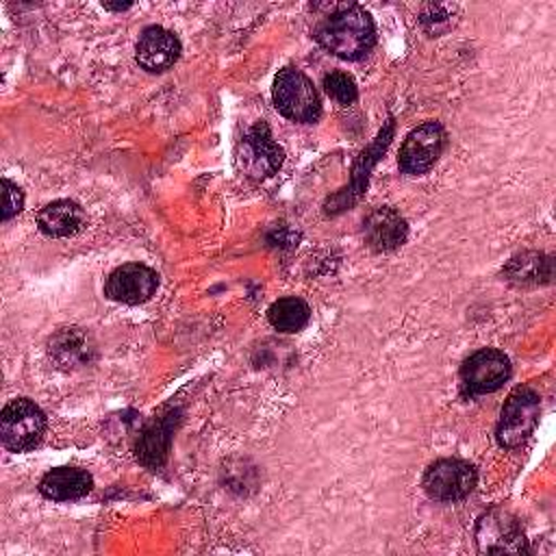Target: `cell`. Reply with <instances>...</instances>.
<instances>
[{
  "label": "cell",
  "instance_id": "6da1fadb",
  "mask_svg": "<svg viewBox=\"0 0 556 556\" xmlns=\"http://www.w3.org/2000/svg\"><path fill=\"white\" fill-rule=\"evenodd\" d=\"M315 39L321 48L339 59H361L376 41V26L371 15L358 4L334 7L315 26Z\"/></svg>",
  "mask_w": 556,
  "mask_h": 556
},
{
  "label": "cell",
  "instance_id": "7a4b0ae2",
  "mask_svg": "<svg viewBox=\"0 0 556 556\" xmlns=\"http://www.w3.org/2000/svg\"><path fill=\"white\" fill-rule=\"evenodd\" d=\"M271 96L276 109L293 122H315L321 113L319 96L313 83L300 70H280L274 78Z\"/></svg>",
  "mask_w": 556,
  "mask_h": 556
},
{
  "label": "cell",
  "instance_id": "3957f363",
  "mask_svg": "<svg viewBox=\"0 0 556 556\" xmlns=\"http://www.w3.org/2000/svg\"><path fill=\"white\" fill-rule=\"evenodd\" d=\"M46 430L43 410L28 397L11 400L0 415V439L11 452H24L33 447Z\"/></svg>",
  "mask_w": 556,
  "mask_h": 556
},
{
  "label": "cell",
  "instance_id": "277c9868",
  "mask_svg": "<svg viewBox=\"0 0 556 556\" xmlns=\"http://www.w3.org/2000/svg\"><path fill=\"white\" fill-rule=\"evenodd\" d=\"M539 393L530 387H517L502 406L497 421V441L502 447L521 445L539 421Z\"/></svg>",
  "mask_w": 556,
  "mask_h": 556
},
{
  "label": "cell",
  "instance_id": "5b68a950",
  "mask_svg": "<svg viewBox=\"0 0 556 556\" xmlns=\"http://www.w3.org/2000/svg\"><path fill=\"white\" fill-rule=\"evenodd\" d=\"M282 163V150L271 139L267 124H254L237 146V165L250 178H267Z\"/></svg>",
  "mask_w": 556,
  "mask_h": 556
},
{
  "label": "cell",
  "instance_id": "8992f818",
  "mask_svg": "<svg viewBox=\"0 0 556 556\" xmlns=\"http://www.w3.org/2000/svg\"><path fill=\"white\" fill-rule=\"evenodd\" d=\"M476 543L486 554H523L528 549L519 521L502 508H493L478 519Z\"/></svg>",
  "mask_w": 556,
  "mask_h": 556
},
{
  "label": "cell",
  "instance_id": "52a82bcc",
  "mask_svg": "<svg viewBox=\"0 0 556 556\" xmlns=\"http://www.w3.org/2000/svg\"><path fill=\"white\" fill-rule=\"evenodd\" d=\"M476 469L458 458H443L424 473V489L432 500L454 502L467 497L476 486Z\"/></svg>",
  "mask_w": 556,
  "mask_h": 556
},
{
  "label": "cell",
  "instance_id": "ba28073f",
  "mask_svg": "<svg viewBox=\"0 0 556 556\" xmlns=\"http://www.w3.org/2000/svg\"><path fill=\"white\" fill-rule=\"evenodd\" d=\"M445 146V130L437 122H426L413 128L400 148V167L406 174L428 172L441 156Z\"/></svg>",
  "mask_w": 556,
  "mask_h": 556
},
{
  "label": "cell",
  "instance_id": "9c48e42d",
  "mask_svg": "<svg viewBox=\"0 0 556 556\" xmlns=\"http://www.w3.org/2000/svg\"><path fill=\"white\" fill-rule=\"evenodd\" d=\"M510 376V361L504 352L484 348L471 354L460 369L463 384L469 393H491Z\"/></svg>",
  "mask_w": 556,
  "mask_h": 556
},
{
  "label": "cell",
  "instance_id": "30bf717a",
  "mask_svg": "<svg viewBox=\"0 0 556 556\" xmlns=\"http://www.w3.org/2000/svg\"><path fill=\"white\" fill-rule=\"evenodd\" d=\"M156 287L159 276L154 269L141 263H126L109 274L104 282V293L115 302L141 304L154 295Z\"/></svg>",
  "mask_w": 556,
  "mask_h": 556
},
{
  "label": "cell",
  "instance_id": "8fae6325",
  "mask_svg": "<svg viewBox=\"0 0 556 556\" xmlns=\"http://www.w3.org/2000/svg\"><path fill=\"white\" fill-rule=\"evenodd\" d=\"M180 56L178 37L163 26H148L137 41V63L148 72H163Z\"/></svg>",
  "mask_w": 556,
  "mask_h": 556
},
{
  "label": "cell",
  "instance_id": "7c38bea8",
  "mask_svg": "<svg viewBox=\"0 0 556 556\" xmlns=\"http://www.w3.org/2000/svg\"><path fill=\"white\" fill-rule=\"evenodd\" d=\"M365 239L378 252H389L406 241L408 226L400 213L393 208H376L365 219Z\"/></svg>",
  "mask_w": 556,
  "mask_h": 556
},
{
  "label": "cell",
  "instance_id": "4fadbf2b",
  "mask_svg": "<svg viewBox=\"0 0 556 556\" xmlns=\"http://www.w3.org/2000/svg\"><path fill=\"white\" fill-rule=\"evenodd\" d=\"M91 476L85 469L78 467H56L48 471L41 482L39 491L54 502H67L78 500L91 491Z\"/></svg>",
  "mask_w": 556,
  "mask_h": 556
},
{
  "label": "cell",
  "instance_id": "5bb4252c",
  "mask_svg": "<svg viewBox=\"0 0 556 556\" xmlns=\"http://www.w3.org/2000/svg\"><path fill=\"white\" fill-rule=\"evenodd\" d=\"M85 224V211L72 200H54L37 213V226L48 237L76 235Z\"/></svg>",
  "mask_w": 556,
  "mask_h": 556
},
{
  "label": "cell",
  "instance_id": "9a60e30c",
  "mask_svg": "<svg viewBox=\"0 0 556 556\" xmlns=\"http://www.w3.org/2000/svg\"><path fill=\"white\" fill-rule=\"evenodd\" d=\"M391 135H393V119H389V122H387V126L378 132L376 141L367 148V152H363V154L358 156V161H356V165H354V174H352V187H350V191H343V193H339V195H334V198H332V200L343 198V202L339 204V208H337V211L348 208V206H350L352 202H356V200H358V195L365 191V187H367V176H369L371 167L376 165V161L380 159V154L387 150V146H389V141H391Z\"/></svg>",
  "mask_w": 556,
  "mask_h": 556
},
{
  "label": "cell",
  "instance_id": "2e32d148",
  "mask_svg": "<svg viewBox=\"0 0 556 556\" xmlns=\"http://www.w3.org/2000/svg\"><path fill=\"white\" fill-rule=\"evenodd\" d=\"M174 434V415H165L156 421H152L137 441V458L148 467H161L167 458L169 443Z\"/></svg>",
  "mask_w": 556,
  "mask_h": 556
},
{
  "label": "cell",
  "instance_id": "e0dca14e",
  "mask_svg": "<svg viewBox=\"0 0 556 556\" xmlns=\"http://www.w3.org/2000/svg\"><path fill=\"white\" fill-rule=\"evenodd\" d=\"M50 356L61 367H78L89 363L93 352L89 337L80 328H63L50 339Z\"/></svg>",
  "mask_w": 556,
  "mask_h": 556
},
{
  "label": "cell",
  "instance_id": "ac0fdd59",
  "mask_svg": "<svg viewBox=\"0 0 556 556\" xmlns=\"http://www.w3.org/2000/svg\"><path fill=\"white\" fill-rule=\"evenodd\" d=\"M311 308L300 298H280L267 308L269 324L280 332H298L308 324Z\"/></svg>",
  "mask_w": 556,
  "mask_h": 556
},
{
  "label": "cell",
  "instance_id": "d6986e66",
  "mask_svg": "<svg viewBox=\"0 0 556 556\" xmlns=\"http://www.w3.org/2000/svg\"><path fill=\"white\" fill-rule=\"evenodd\" d=\"M324 89L326 93L337 100L339 104H352L356 98H358V89H356V83L350 74L345 72H330L324 76Z\"/></svg>",
  "mask_w": 556,
  "mask_h": 556
},
{
  "label": "cell",
  "instance_id": "ffe728a7",
  "mask_svg": "<svg viewBox=\"0 0 556 556\" xmlns=\"http://www.w3.org/2000/svg\"><path fill=\"white\" fill-rule=\"evenodd\" d=\"M2 219H11L13 215H17L22 211V204H24V193L22 189L11 182L9 178H2Z\"/></svg>",
  "mask_w": 556,
  "mask_h": 556
},
{
  "label": "cell",
  "instance_id": "44dd1931",
  "mask_svg": "<svg viewBox=\"0 0 556 556\" xmlns=\"http://www.w3.org/2000/svg\"><path fill=\"white\" fill-rule=\"evenodd\" d=\"M541 256H534V261H521V258H515L513 263H510V267H519L517 271H513V278H519L521 282L523 280H528V278H532V280H536L539 278V267H541Z\"/></svg>",
  "mask_w": 556,
  "mask_h": 556
},
{
  "label": "cell",
  "instance_id": "7402d4cb",
  "mask_svg": "<svg viewBox=\"0 0 556 556\" xmlns=\"http://www.w3.org/2000/svg\"><path fill=\"white\" fill-rule=\"evenodd\" d=\"M102 7H104V9H111V11H124V9H128L130 4H111V2H102Z\"/></svg>",
  "mask_w": 556,
  "mask_h": 556
}]
</instances>
